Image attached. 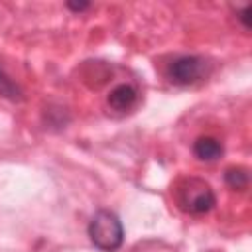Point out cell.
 <instances>
[{
    "mask_svg": "<svg viewBox=\"0 0 252 252\" xmlns=\"http://www.w3.org/2000/svg\"><path fill=\"white\" fill-rule=\"evenodd\" d=\"M173 197H175L177 207L183 213H189V215H205L217 203V197H215L211 185L201 177H183V179H179L175 183Z\"/></svg>",
    "mask_w": 252,
    "mask_h": 252,
    "instance_id": "6da1fadb",
    "label": "cell"
},
{
    "mask_svg": "<svg viewBox=\"0 0 252 252\" xmlns=\"http://www.w3.org/2000/svg\"><path fill=\"white\" fill-rule=\"evenodd\" d=\"M87 234L100 252H116L124 242V226L120 217L110 209H98L89 226Z\"/></svg>",
    "mask_w": 252,
    "mask_h": 252,
    "instance_id": "7a4b0ae2",
    "label": "cell"
},
{
    "mask_svg": "<svg viewBox=\"0 0 252 252\" xmlns=\"http://www.w3.org/2000/svg\"><path fill=\"white\" fill-rule=\"evenodd\" d=\"M207 73V61L201 55H179L167 65V79L173 85L189 87L201 81Z\"/></svg>",
    "mask_w": 252,
    "mask_h": 252,
    "instance_id": "3957f363",
    "label": "cell"
},
{
    "mask_svg": "<svg viewBox=\"0 0 252 252\" xmlns=\"http://www.w3.org/2000/svg\"><path fill=\"white\" fill-rule=\"evenodd\" d=\"M138 100V91L136 87L128 85V83H120L114 89H110L108 96H106V104L116 110V112H126L130 110Z\"/></svg>",
    "mask_w": 252,
    "mask_h": 252,
    "instance_id": "277c9868",
    "label": "cell"
},
{
    "mask_svg": "<svg viewBox=\"0 0 252 252\" xmlns=\"http://www.w3.org/2000/svg\"><path fill=\"white\" fill-rule=\"evenodd\" d=\"M193 154L201 161H217L224 154V146L215 136H201L193 142Z\"/></svg>",
    "mask_w": 252,
    "mask_h": 252,
    "instance_id": "5b68a950",
    "label": "cell"
},
{
    "mask_svg": "<svg viewBox=\"0 0 252 252\" xmlns=\"http://www.w3.org/2000/svg\"><path fill=\"white\" fill-rule=\"evenodd\" d=\"M248 181H250V177H248V171H246L244 167L232 165V167H226V169H224V183H226L230 189H234V191H244V189L248 187Z\"/></svg>",
    "mask_w": 252,
    "mask_h": 252,
    "instance_id": "8992f818",
    "label": "cell"
},
{
    "mask_svg": "<svg viewBox=\"0 0 252 252\" xmlns=\"http://www.w3.org/2000/svg\"><path fill=\"white\" fill-rule=\"evenodd\" d=\"M0 96H4V98H8V100H22L24 98V93H22V89L6 75V71L0 67Z\"/></svg>",
    "mask_w": 252,
    "mask_h": 252,
    "instance_id": "52a82bcc",
    "label": "cell"
},
{
    "mask_svg": "<svg viewBox=\"0 0 252 252\" xmlns=\"http://www.w3.org/2000/svg\"><path fill=\"white\" fill-rule=\"evenodd\" d=\"M250 14H252V8H250V6H244V8L238 12V20L242 22L244 30H250Z\"/></svg>",
    "mask_w": 252,
    "mask_h": 252,
    "instance_id": "ba28073f",
    "label": "cell"
},
{
    "mask_svg": "<svg viewBox=\"0 0 252 252\" xmlns=\"http://www.w3.org/2000/svg\"><path fill=\"white\" fill-rule=\"evenodd\" d=\"M67 8L73 12H85L91 8V4L89 2H67Z\"/></svg>",
    "mask_w": 252,
    "mask_h": 252,
    "instance_id": "9c48e42d",
    "label": "cell"
}]
</instances>
